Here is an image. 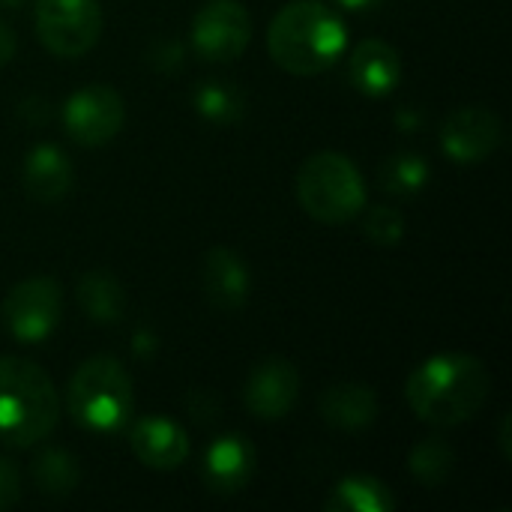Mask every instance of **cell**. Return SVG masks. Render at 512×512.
<instances>
[{
    "mask_svg": "<svg viewBox=\"0 0 512 512\" xmlns=\"http://www.w3.org/2000/svg\"><path fill=\"white\" fill-rule=\"evenodd\" d=\"M492 393L489 369L471 354H441L411 372L405 399L432 426H459L483 411Z\"/></svg>",
    "mask_w": 512,
    "mask_h": 512,
    "instance_id": "1",
    "label": "cell"
},
{
    "mask_svg": "<svg viewBox=\"0 0 512 512\" xmlns=\"http://www.w3.org/2000/svg\"><path fill=\"white\" fill-rule=\"evenodd\" d=\"M348 42V27L336 9L321 0L285 3L267 30L270 57L291 75H318L330 69Z\"/></svg>",
    "mask_w": 512,
    "mask_h": 512,
    "instance_id": "2",
    "label": "cell"
},
{
    "mask_svg": "<svg viewBox=\"0 0 512 512\" xmlns=\"http://www.w3.org/2000/svg\"><path fill=\"white\" fill-rule=\"evenodd\" d=\"M60 420V399L51 378L30 360H0V441L30 447L45 441Z\"/></svg>",
    "mask_w": 512,
    "mask_h": 512,
    "instance_id": "3",
    "label": "cell"
},
{
    "mask_svg": "<svg viewBox=\"0 0 512 512\" xmlns=\"http://www.w3.org/2000/svg\"><path fill=\"white\" fill-rule=\"evenodd\" d=\"M297 198L312 219L324 225H345L357 213H363L366 183L345 153L321 150L300 165Z\"/></svg>",
    "mask_w": 512,
    "mask_h": 512,
    "instance_id": "4",
    "label": "cell"
},
{
    "mask_svg": "<svg viewBox=\"0 0 512 512\" xmlns=\"http://www.w3.org/2000/svg\"><path fill=\"white\" fill-rule=\"evenodd\" d=\"M66 399L90 432H117L132 417V378L114 357H90L75 369Z\"/></svg>",
    "mask_w": 512,
    "mask_h": 512,
    "instance_id": "5",
    "label": "cell"
},
{
    "mask_svg": "<svg viewBox=\"0 0 512 512\" xmlns=\"http://www.w3.org/2000/svg\"><path fill=\"white\" fill-rule=\"evenodd\" d=\"M36 33L57 57L87 54L102 33V9L96 0H36Z\"/></svg>",
    "mask_w": 512,
    "mask_h": 512,
    "instance_id": "6",
    "label": "cell"
},
{
    "mask_svg": "<svg viewBox=\"0 0 512 512\" xmlns=\"http://www.w3.org/2000/svg\"><path fill=\"white\" fill-rule=\"evenodd\" d=\"M63 294L51 276L18 282L3 300V324L18 342H42L60 324Z\"/></svg>",
    "mask_w": 512,
    "mask_h": 512,
    "instance_id": "7",
    "label": "cell"
},
{
    "mask_svg": "<svg viewBox=\"0 0 512 512\" xmlns=\"http://www.w3.org/2000/svg\"><path fill=\"white\" fill-rule=\"evenodd\" d=\"M252 39V18L240 0H207L192 18V48L210 60H237Z\"/></svg>",
    "mask_w": 512,
    "mask_h": 512,
    "instance_id": "8",
    "label": "cell"
},
{
    "mask_svg": "<svg viewBox=\"0 0 512 512\" xmlns=\"http://www.w3.org/2000/svg\"><path fill=\"white\" fill-rule=\"evenodd\" d=\"M63 129L66 135L81 144V147H99L111 141L123 120H126V105L123 96L108 87V84H87L75 90L66 105H63Z\"/></svg>",
    "mask_w": 512,
    "mask_h": 512,
    "instance_id": "9",
    "label": "cell"
},
{
    "mask_svg": "<svg viewBox=\"0 0 512 512\" xmlns=\"http://www.w3.org/2000/svg\"><path fill=\"white\" fill-rule=\"evenodd\" d=\"M504 138L501 117L483 105H465L447 114L441 126V147L453 162H483L489 159Z\"/></svg>",
    "mask_w": 512,
    "mask_h": 512,
    "instance_id": "10",
    "label": "cell"
},
{
    "mask_svg": "<svg viewBox=\"0 0 512 512\" xmlns=\"http://www.w3.org/2000/svg\"><path fill=\"white\" fill-rule=\"evenodd\" d=\"M300 399V372L282 357H270L249 372L243 402L258 420H282Z\"/></svg>",
    "mask_w": 512,
    "mask_h": 512,
    "instance_id": "11",
    "label": "cell"
},
{
    "mask_svg": "<svg viewBox=\"0 0 512 512\" xmlns=\"http://www.w3.org/2000/svg\"><path fill=\"white\" fill-rule=\"evenodd\" d=\"M129 447L141 465L153 471H174L189 459V438L183 426L168 417H141L129 429Z\"/></svg>",
    "mask_w": 512,
    "mask_h": 512,
    "instance_id": "12",
    "label": "cell"
},
{
    "mask_svg": "<svg viewBox=\"0 0 512 512\" xmlns=\"http://www.w3.org/2000/svg\"><path fill=\"white\" fill-rule=\"evenodd\" d=\"M255 474V450L243 435L216 438L201 462V480L216 495L240 492Z\"/></svg>",
    "mask_w": 512,
    "mask_h": 512,
    "instance_id": "13",
    "label": "cell"
},
{
    "mask_svg": "<svg viewBox=\"0 0 512 512\" xmlns=\"http://www.w3.org/2000/svg\"><path fill=\"white\" fill-rule=\"evenodd\" d=\"M201 285H204L207 300L216 309L234 312L249 300L252 279H249L246 261L234 249L213 246V249H207L204 264H201Z\"/></svg>",
    "mask_w": 512,
    "mask_h": 512,
    "instance_id": "14",
    "label": "cell"
},
{
    "mask_svg": "<svg viewBox=\"0 0 512 512\" xmlns=\"http://www.w3.org/2000/svg\"><path fill=\"white\" fill-rule=\"evenodd\" d=\"M348 78L363 96H387L402 78L399 51L384 39H363L348 60Z\"/></svg>",
    "mask_w": 512,
    "mask_h": 512,
    "instance_id": "15",
    "label": "cell"
},
{
    "mask_svg": "<svg viewBox=\"0 0 512 512\" xmlns=\"http://www.w3.org/2000/svg\"><path fill=\"white\" fill-rule=\"evenodd\" d=\"M24 189L39 204H57L69 195L75 171L69 156L54 144H36L24 156Z\"/></svg>",
    "mask_w": 512,
    "mask_h": 512,
    "instance_id": "16",
    "label": "cell"
},
{
    "mask_svg": "<svg viewBox=\"0 0 512 512\" xmlns=\"http://www.w3.org/2000/svg\"><path fill=\"white\" fill-rule=\"evenodd\" d=\"M321 417L333 429H366L378 417V396L366 384H336L321 396Z\"/></svg>",
    "mask_w": 512,
    "mask_h": 512,
    "instance_id": "17",
    "label": "cell"
},
{
    "mask_svg": "<svg viewBox=\"0 0 512 512\" xmlns=\"http://www.w3.org/2000/svg\"><path fill=\"white\" fill-rule=\"evenodd\" d=\"M327 510L330 512H390L396 510V498L387 489V483H381L378 477L369 474H354L345 477L333 486L330 498H327Z\"/></svg>",
    "mask_w": 512,
    "mask_h": 512,
    "instance_id": "18",
    "label": "cell"
},
{
    "mask_svg": "<svg viewBox=\"0 0 512 512\" xmlns=\"http://www.w3.org/2000/svg\"><path fill=\"white\" fill-rule=\"evenodd\" d=\"M78 303L96 324H117L126 312V291L108 270H90L78 282Z\"/></svg>",
    "mask_w": 512,
    "mask_h": 512,
    "instance_id": "19",
    "label": "cell"
},
{
    "mask_svg": "<svg viewBox=\"0 0 512 512\" xmlns=\"http://www.w3.org/2000/svg\"><path fill=\"white\" fill-rule=\"evenodd\" d=\"M192 105L195 111L219 126L237 123L246 114V96L240 87L228 84V81H204L192 90Z\"/></svg>",
    "mask_w": 512,
    "mask_h": 512,
    "instance_id": "20",
    "label": "cell"
},
{
    "mask_svg": "<svg viewBox=\"0 0 512 512\" xmlns=\"http://www.w3.org/2000/svg\"><path fill=\"white\" fill-rule=\"evenodd\" d=\"M426 183H429V162L411 150L387 156L381 171H378V186L393 198H411Z\"/></svg>",
    "mask_w": 512,
    "mask_h": 512,
    "instance_id": "21",
    "label": "cell"
},
{
    "mask_svg": "<svg viewBox=\"0 0 512 512\" xmlns=\"http://www.w3.org/2000/svg\"><path fill=\"white\" fill-rule=\"evenodd\" d=\"M33 480H36L39 492H45L51 498H66L78 486L81 468H78V462L66 450L48 447L33 462Z\"/></svg>",
    "mask_w": 512,
    "mask_h": 512,
    "instance_id": "22",
    "label": "cell"
},
{
    "mask_svg": "<svg viewBox=\"0 0 512 512\" xmlns=\"http://www.w3.org/2000/svg\"><path fill=\"white\" fill-rule=\"evenodd\" d=\"M453 465H456V453L444 438H426L408 456L411 477L420 480L426 489H438L441 483H447V477L453 474Z\"/></svg>",
    "mask_w": 512,
    "mask_h": 512,
    "instance_id": "23",
    "label": "cell"
},
{
    "mask_svg": "<svg viewBox=\"0 0 512 512\" xmlns=\"http://www.w3.org/2000/svg\"><path fill=\"white\" fill-rule=\"evenodd\" d=\"M363 231L375 246H396L405 237V216L393 204H375L369 207Z\"/></svg>",
    "mask_w": 512,
    "mask_h": 512,
    "instance_id": "24",
    "label": "cell"
},
{
    "mask_svg": "<svg viewBox=\"0 0 512 512\" xmlns=\"http://www.w3.org/2000/svg\"><path fill=\"white\" fill-rule=\"evenodd\" d=\"M21 498V477L12 462L0 459V512L15 507Z\"/></svg>",
    "mask_w": 512,
    "mask_h": 512,
    "instance_id": "25",
    "label": "cell"
},
{
    "mask_svg": "<svg viewBox=\"0 0 512 512\" xmlns=\"http://www.w3.org/2000/svg\"><path fill=\"white\" fill-rule=\"evenodd\" d=\"M15 57V33L0 21V66H6Z\"/></svg>",
    "mask_w": 512,
    "mask_h": 512,
    "instance_id": "26",
    "label": "cell"
},
{
    "mask_svg": "<svg viewBox=\"0 0 512 512\" xmlns=\"http://www.w3.org/2000/svg\"><path fill=\"white\" fill-rule=\"evenodd\" d=\"M339 6H345V9H354V12H363V9H372L375 3H381V0H336Z\"/></svg>",
    "mask_w": 512,
    "mask_h": 512,
    "instance_id": "27",
    "label": "cell"
},
{
    "mask_svg": "<svg viewBox=\"0 0 512 512\" xmlns=\"http://www.w3.org/2000/svg\"><path fill=\"white\" fill-rule=\"evenodd\" d=\"M501 447H504V456L510 459V417H504L501 423Z\"/></svg>",
    "mask_w": 512,
    "mask_h": 512,
    "instance_id": "28",
    "label": "cell"
},
{
    "mask_svg": "<svg viewBox=\"0 0 512 512\" xmlns=\"http://www.w3.org/2000/svg\"><path fill=\"white\" fill-rule=\"evenodd\" d=\"M0 3H3V6H21L24 0H0Z\"/></svg>",
    "mask_w": 512,
    "mask_h": 512,
    "instance_id": "29",
    "label": "cell"
}]
</instances>
